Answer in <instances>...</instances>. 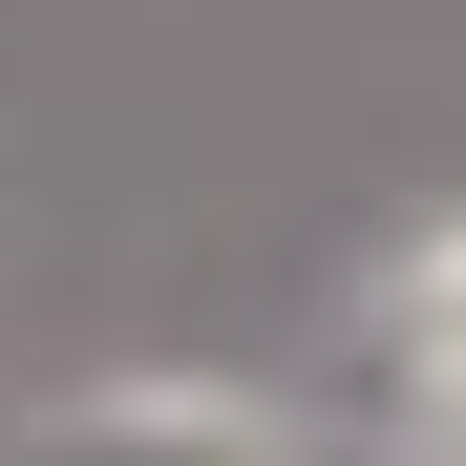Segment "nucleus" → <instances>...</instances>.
Instances as JSON below:
<instances>
[{
  "label": "nucleus",
  "instance_id": "nucleus-1",
  "mask_svg": "<svg viewBox=\"0 0 466 466\" xmlns=\"http://www.w3.org/2000/svg\"><path fill=\"white\" fill-rule=\"evenodd\" d=\"M22 466H319V424L212 360H106L64 403H22Z\"/></svg>",
  "mask_w": 466,
  "mask_h": 466
},
{
  "label": "nucleus",
  "instance_id": "nucleus-2",
  "mask_svg": "<svg viewBox=\"0 0 466 466\" xmlns=\"http://www.w3.org/2000/svg\"><path fill=\"white\" fill-rule=\"evenodd\" d=\"M360 360H381L403 466H466V212L381 233V276H360Z\"/></svg>",
  "mask_w": 466,
  "mask_h": 466
}]
</instances>
